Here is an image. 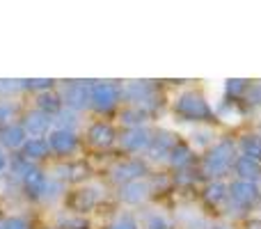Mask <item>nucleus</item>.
Instances as JSON below:
<instances>
[{
    "label": "nucleus",
    "instance_id": "nucleus-7",
    "mask_svg": "<svg viewBox=\"0 0 261 229\" xmlns=\"http://www.w3.org/2000/svg\"><path fill=\"white\" fill-rule=\"evenodd\" d=\"M90 135H92V140H94L96 144H110V142H113V138H115L113 129H110V126H106V124L94 126Z\"/></svg>",
    "mask_w": 261,
    "mask_h": 229
},
{
    "label": "nucleus",
    "instance_id": "nucleus-8",
    "mask_svg": "<svg viewBox=\"0 0 261 229\" xmlns=\"http://www.w3.org/2000/svg\"><path fill=\"white\" fill-rule=\"evenodd\" d=\"M149 142V135L144 133L142 129H138V131H130V133L124 138V144H126L128 149H140V147H144V144Z\"/></svg>",
    "mask_w": 261,
    "mask_h": 229
},
{
    "label": "nucleus",
    "instance_id": "nucleus-2",
    "mask_svg": "<svg viewBox=\"0 0 261 229\" xmlns=\"http://www.w3.org/2000/svg\"><path fill=\"white\" fill-rule=\"evenodd\" d=\"M176 113L181 117H186V119L197 121V119H208V117H211V108L206 106V101H204L202 96L188 92V94H184L176 101Z\"/></svg>",
    "mask_w": 261,
    "mask_h": 229
},
{
    "label": "nucleus",
    "instance_id": "nucleus-6",
    "mask_svg": "<svg viewBox=\"0 0 261 229\" xmlns=\"http://www.w3.org/2000/svg\"><path fill=\"white\" fill-rule=\"evenodd\" d=\"M241 147H243L245 156L252 158V161H259L261 158V138L259 135H245L243 142H241Z\"/></svg>",
    "mask_w": 261,
    "mask_h": 229
},
{
    "label": "nucleus",
    "instance_id": "nucleus-1",
    "mask_svg": "<svg viewBox=\"0 0 261 229\" xmlns=\"http://www.w3.org/2000/svg\"><path fill=\"white\" fill-rule=\"evenodd\" d=\"M231 161H234V142H231V140H222L206 156L204 170H206L208 174H220V172H225L227 167L231 165Z\"/></svg>",
    "mask_w": 261,
    "mask_h": 229
},
{
    "label": "nucleus",
    "instance_id": "nucleus-18",
    "mask_svg": "<svg viewBox=\"0 0 261 229\" xmlns=\"http://www.w3.org/2000/svg\"><path fill=\"white\" fill-rule=\"evenodd\" d=\"M213 229H227V227H213Z\"/></svg>",
    "mask_w": 261,
    "mask_h": 229
},
{
    "label": "nucleus",
    "instance_id": "nucleus-13",
    "mask_svg": "<svg viewBox=\"0 0 261 229\" xmlns=\"http://www.w3.org/2000/svg\"><path fill=\"white\" fill-rule=\"evenodd\" d=\"M225 197V186L222 184H211L206 190V199L208 202H220V199Z\"/></svg>",
    "mask_w": 261,
    "mask_h": 229
},
{
    "label": "nucleus",
    "instance_id": "nucleus-14",
    "mask_svg": "<svg viewBox=\"0 0 261 229\" xmlns=\"http://www.w3.org/2000/svg\"><path fill=\"white\" fill-rule=\"evenodd\" d=\"M110 229H138V225L133 222V218H128V216H124V218H119L117 222H115Z\"/></svg>",
    "mask_w": 261,
    "mask_h": 229
},
{
    "label": "nucleus",
    "instance_id": "nucleus-5",
    "mask_svg": "<svg viewBox=\"0 0 261 229\" xmlns=\"http://www.w3.org/2000/svg\"><path fill=\"white\" fill-rule=\"evenodd\" d=\"M94 101H96V106L99 108H110V106L117 101V87L115 85H99L94 90Z\"/></svg>",
    "mask_w": 261,
    "mask_h": 229
},
{
    "label": "nucleus",
    "instance_id": "nucleus-3",
    "mask_svg": "<svg viewBox=\"0 0 261 229\" xmlns=\"http://www.w3.org/2000/svg\"><path fill=\"white\" fill-rule=\"evenodd\" d=\"M231 197L241 207H250V204H254L259 199V190L252 181H236L231 186Z\"/></svg>",
    "mask_w": 261,
    "mask_h": 229
},
{
    "label": "nucleus",
    "instance_id": "nucleus-16",
    "mask_svg": "<svg viewBox=\"0 0 261 229\" xmlns=\"http://www.w3.org/2000/svg\"><path fill=\"white\" fill-rule=\"evenodd\" d=\"M250 99H252L254 104H261V83L259 85H252V90H250Z\"/></svg>",
    "mask_w": 261,
    "mask_h": 229
},
{
    "label": "nucleus",
    "instance_id": "nucleus-17",
    "mask_svg": "<svg viewBox=\"0 0 261 229\" xmlns=\"http://www.w3.org/2000/svg\"><path fill=\"white\" fill-rule=\"evenodd\" d=\"M250 229H261V222H254V225H250Z\"/></svg>",
    "mask_w": 261,
    "mask_h": 229
},
{
    "label": "nucleus",
    "instance_id": "nucleus-4",
    "mask_svg": "<svg viewBox=\"0 0 261 229\" xmlns=\"http://www.w3.org/2000/svg\"><path fill=\"white\" fill-rule=\"evenodd\" d=\"M234 167H236V172H239L243 179H248V181L259 179V176H261V165H259V161H252V158H248V156H241L239 161L234 163Z\"/></svg>",
    "mask_w": 261,
    "mask_h": 229
},
{
    "label": "nucleus",
    "instance_id": "nucleus-10",
    "mask_svg": "<svg viewBox=\"0 0 261 229\" xmlns=\"http://www.w3.org/2000/svg\"><path fill=\"white\" fill-rule=\"evenodd\" d=\"M73 144H76L73 135H69V133H55L53 135V147L58 149V151H69V149H73Z\"/></svg>",
    "mask_w": 261,
    "mask_h": 229
},
{
    "label": "nucleus",
    "instance_id": "nucleus-11",
    "mask_svg": "<svg viewBox=\"0 0 261 229\" xmlns=\"http://www.w3.org/2000/svg\"><path fill=\"white\" fill-rule=\"evenodd\" d=\"M190 161V149L186 147V144H179V147H174L172 149V163L174 165H186V163Z\"/></svg>",
    "mask_w": 261,
    "mask_h": 229
},
{
    "label": "nucleus",
    "instance_id": "nucleus-9",
    "mask_svg": "<svg viewBox=\"0 0 261 229\" xmlns=\"http://www.w3.org/2000/svg\"><path fill=\"white\" fill-rule=\"evenodd\" d=\"M144 195H147V186H142V184H130L124 188V199L126 202H140Z\"/></svg>",
    "mask_w": 261,
    "mask_h": 229
},
{
    "label": "nucleus",
    "instance_id": "nucleus-15",
    "mask_svg": "<svg viewBox=\"0 0 261 229\" xmlns=\"http://www.w3.org/2000/svg\"><path fill=\"white\" fill-rule=\"evenodd\" d=\"M227 87H229L231 94H239V92H243L248 85H245V81H229V85Z\"/></svg>",
    "mask_w": 261,
    "mask_h": 229
},
{
    "label": "nucleus",
    "instance_id": "nucleus-12",
    "mask_svg": "<svg viewBox=\"0 0 261 229\" xmlns=\"http://www.w3.org/2000/svg\"><path fill=\"white\" fill-rule=\"evenodd\" d=\"M119 179H122V176H126V179H130V176H140V174H142V172H144V165H142V163H126V165H122V167H119Z\"/></svg>",
    "mask_w": 261,
    "mask_h": 229
}]
</instances>
